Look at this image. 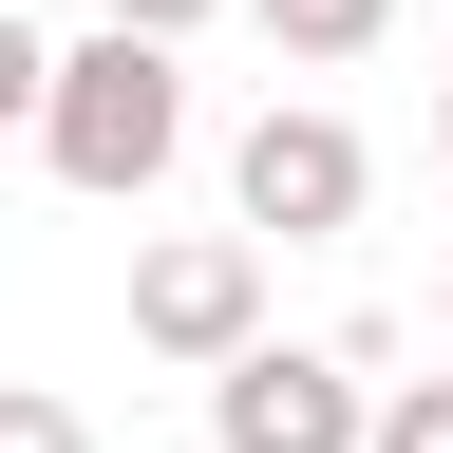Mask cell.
<instances>
[{
	"instance_id": "6",
	"label": "cell",
	"mask_w": 453,
	"mask_h": 453,
	"mask_svg": "<svg viewBox=\"0 0 453 453\" xmlns=\"http://www.w3.org/2000/svg\"><path fill=\"white\" fill-rule=\"evenodd\" d=\"M0 453H95V416H76L57 378H0Z\"/></svg>"
},
{
	"instance_id": "8",
	"label": "cell",
	"mask_w": 453,
	"mask_h": 453,
	"mask_svg": "<svg viewBox=\"0 0 453 453\" xmlns=\"http://www.w3.org/2000/svg\"><path fill=\"white\" fill-rule=\"evenodd\" d=\"M38 76H57V38H38V19H0V133H38Z\"/></svg>"
},
{
	"instance_id": "7",
	"label": "cell",
	"mask_w": 453,
	"mask_h": 453,
	"mask_svg": "<svg viewBox=\"0 0 453 453\" xmlns=\"http://www.w3.org/2000/svg\"><path fill=\"white\" fill-rule=\"evenodd\" d=\"M359 453H453V378H416V396H359Z\"/></svg>"
},
{
	"instance_id": "10",
	"label": "cell",
	"mask_w": 453,
	"mask_h": 453,
	"mask_svg": "<svg viewBox=\"0 0 453 453\" xmlns=\"http://www.w3.org/2000/svg\"><path fill=\"white\" fill-rule=\"evenodd\" d=\"M434 303H453V265H434Z\"/></svg>"
},
{
	"instance_id": "3",
	"label": "cell",
	"mask_w": 453,
	"mask_h": 453,
	"mask_svg": "<svg viewBox=\"0 0 453 453\" xmlns=\"http://www.w3.org/2000/svg\"><path fill=\"white\" fill-rule=\"evenodd\" d=\"M133 340H151V359H246V340H265V246H246V226H170V246L133 265Z\"/></svg>"
},
{
	"instance_id": "4",
	"label": "cell",
	"mask_w": 453,
	"mask_h": 453,
	"mask_svg": "<svg viewBox=\"0 0 453 453\" xmlns=\"http://www.w3.org/2000/svg\"><path fill=\"white\" fill-rule=\"evenodd\" d=\"M208 453H359V359H321V340L208 359Z\"/></svg>"
},
{
	"instance_id": "11",
	"label": "cell",
	"mask_w": 453,
	"mask_h": 453,
	"mask_svg": "<svg viewBox=\"0 0 453 453\" xmlns=\"http://www.w3.org/2000/svg\"><path fill=\"white\" fill-rule=\"evenodd\" d=\"M434 133H453V113H434Z\"/></svg>"
},
{
	"instance_id": "1",
	"label": "cell",
	"mask_w": 453,
	"mask_h": 453,
	"mask_svg": "<svg viewBox=\"0 0 453 453\" xmlns=\"http://www.w3.org/2000/svg\"><path fill=\"white\" fill-rule=\"evenodd\" d=\"M170 151H189V57L95 19V38L38 76V170H57V189H95V208H133Z\"/></svg>"
},
{
	"instance_id": "2",
	"label": "cell",
	"mask_w": 453,
	"mask_h": 453,
	"mask_svg": "<svg viewBox=\"0 0 453 453\" xmlns=\"http://www.w3.org/2000/svg\"><path fill=\"white\" fill-rule=\"evenodd\" d=\"M359 189H378V151L340 133L321 95L246 113V151H226V208H246V246H340V226H359Z\"/></svg>"
},
{
	"instance_id": "5",
	"label": "cell",
	"mask_w": 453,
	"mask_h": 453,
	"mask_svg": "<svg viewBox=\"0 0 453 453\" xmlns=\"http://www.w3.org/2000/svg\"><path fill=\"white\" fill-rule=\"evenodd\" d=\"M246 19H265V38H283V57H359V38H378V19H396V0H246Z\"/></svg>"
},
{
	"instance_id": "9",
	"label": "cell",
	"mask_w": 453,
	"mask_h": 453,
	"mask_svg": "<svg viewBox=\"0 0 453 453\" xmlns=\"http://www.w3.org/2000/svg\"><path fill=\"white\" fill-rule=\"evenodd\" d=\"M113 38H189V19H226V0H95Z\"/></svg>"
}]
</instances>
